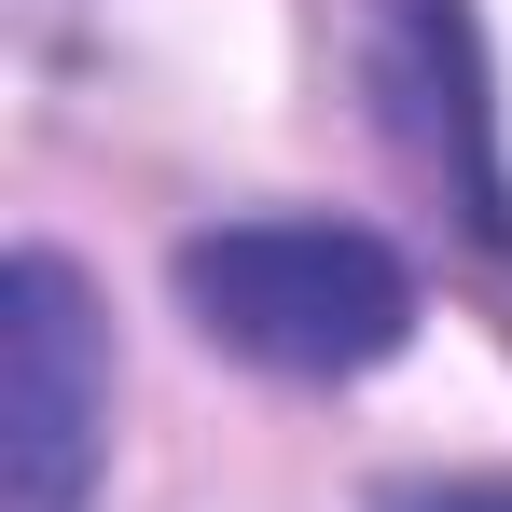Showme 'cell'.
Segmentation results:
<instances>
[{
    "mask_svg": "<svg viewBox=\"0 0 512 512\" xmlns=\"http://www.w3.org/2000/svg\"><path fill=\"white\" fill-rule=\"evenodd\" d=\"M402 97H416V139H429V167L457 153L471 236H485V250H512L499 167H485V111H471V0H416V14H402Z\"/></svg>",
    "mask_w": 512,
    "mask_h": 512,
    "instance_id": "obj_3",
    "label": "cell"
},
{
    "mask_svg": "<svg viewBox=\"0 0 512 512\" xmlns=\"http://www.w3.org/2000/svg\"><path fill=\"white\" fill-rule=\"evenodd\" d=\"M374 512H512V485H402V499H374Z\"/></svg>",
    "mask_w": 512,
    "mask_h": 512,
    "instance_id": "obj_4",
    "label": "cell"
},
{
    "mask_svg": "<svg viewBox=\"0 0 512 512\" xmlns=\"http://www.w3.org/2000/svg\"><path fill=\"white\" fill-rule=\"evenodd\" d=\"M180 305L263 374H374L416 333V277L360 222H222L180 250Z\"/></svg>",
    "mask_w": 512,
    "mask_h": 512,
    "instance_id": "obj_1",
    "label": "cell"
},
{
    "mask_svg": "<svg viewBox=\"0 0 512 512\" xmlns=\"http://www.w3.org/2000/svg\"><path fill=\"white\" fill-rule=\"evenodd\" d=\"M0 346H14V402H0L14 512H84L97 429H111V333H97L84 277L56 250H14V277H0Z\"/></svg>",
    "mask_w": 512,
    "mask_h": 512,
    "instance_id": "obj_2",
    "label": "cell"
}]
</instances>
